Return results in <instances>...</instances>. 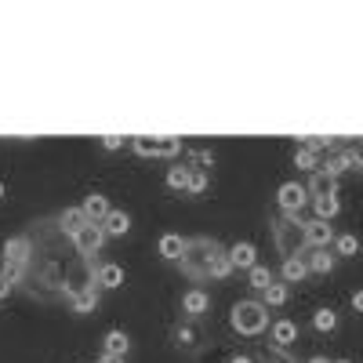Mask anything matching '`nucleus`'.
<instances>
[{
	"mask_svg": "<svg viewBox=\"0 0 363 363\" xmlns=\"http://www.w3.org/2000/svg\"><path fill=\"white\" fill-rule=\"evenodd\" d=\"M320 171H323V175H331L334 182H338V175L349 171V164H345V157H331V160H323V164H320Z\"/></svg>",
	"mask_w": 363,
	"mask_h": 363,
	"instance_id": "7c9ffc66",
	"label": "nucleus"
},
{
	"mask_svg": "<svg viewBox=\"0 0 363 363\" xmlns=\"http://www.w3.org/2000/svg\"><path fill=\"white\" fill-rule=\"evenodd\" d=\"M127 349H131V342H127L124 331H109L106 334V356H127Z\"/></svg>",
	"mask_w": 363,
	"mask_h": 363,
	"instance_id": "6ab92c4d",
	"label": "nucleus"
},
{
	"mask_svg": "<svg viewBox=\"0 0 363 363\" xmlns=\"http://www.w3.org/2000/svg\"><path fill=\"white\" fill-rule=\"evenodd\" d=\"M298 342V327L291 320H276L272 323V345L276 349H287V345H294Z\"/></svg>",
	"mask_w": 363,
	"mask_h": 363,
	"instance_id": "ddd939ff",
	"label": "nucleus"
},
{
	"mask_svg": "<svg viewBox=\"0 0 363 363\" xmlns=\"http://www.w3.org/2000/svg\"><path fill=\"white\" fill-rule=\"evenodd\" d=\"M102 229H106V236H124V232L131 229V214L127 211H109L106 222H102Z\"/></svg>",
	"mask_w": 363,
	"mask_h": 363,
	"instance_id": "2eb2a0df",
	"label": "nucleus"
},
{
	"mask_svg": "<svg viewBox=\"0 0 363 363\" xmlns=\"http://www.w3.org/2000/svg\"><path fill=\"white\" fill-rule=\"evenodd\" d=\"M331 240H334V226H331V222H320V218H313V222H305V248H316V251H323Z\"/></svg>",
	"mask_w": 363,
	"mask_h": 363,
	"instance_id": "6e6552de",
	"label": "nucleus"
},
{
	"mask_svg": "<svg viewBox=\"0 0 363 363\" xmlns=\"http://www.w3.org/2000/svg\"><path fill=\"white\" fill-rule=\"evenodd\" d=\"M135 153H138V157H175V153H182V138L138 135V138H135Z\"/></svg>",
	"mask_w": 363,
	"mask_h": 363,
	"instance_id": "39448f33",
	"label": "nucleus"
},
{
	"mask_svg": "<svg viewBox=\"0 0 363 363\" xmlns=\"http://www.w3.org/2000/svg\"><path fill=\"white\" fill-rule=\"evenodd\" d=\"M58 226H62V232L66 236H76L84 226H87V214H84V207H66V211L58 214Z\"/></svg>",
	"mask_w": 363,
	"mask_h": 363,
	"instance_id": "9d476101",
	"label": "nucleus"
},
{
	"mask_svg": "<svg viewBox=\"0 0 363 363\" xmlns=\"http://www.w3.org/2000/svg\"><path fill=\"white\" fill-rule=\"evenodd\" d=\"M353 153H356V167H360V171H363V146H356Z\"/></svg>",
	"mask_w": 363,
	"mask_h": 363,
	"instance_id": "e433bc0d",
	"label": "nucleus"
},
{
	"mask_svg": "<svg viewBox=\"0 0 363 363\" xmlns=\"http://www.w3.org/2000/svg\"><path fill=\"white\" fill-rule=\"evenodd\" d=\"M334 243H338V254H345V258H356L360 254V240L353 236V232H342Z\"/></svg>",
	"mask_w": 363,
	"mask_h": 363,
	"instance_id": "c85d7f7f",
	"label": "nucleus"
},
{
	"mask_svg": "<svg viewBox=\"0 0 363 363\" xmlns=\"http://www.w3.org/2000/svg\"><path fill=\"white\" fill-rule=\"evenodd\" d=\"M207 189V175L204 171H192L189 175V192H204Z\"/></svg>",
	"mask_w": 363,
	"mask_h": 363,
	"instance_id": "2f4dec72",
	"label": "nucleus"
},
{
	"mask_svg": "<svg viewBox=\"0 0 363 363\" xmlns=\"http://www.w3.org/2000/svg\"><path fill=\"white\" fill-rule=\"evenodd\" d=\"M258 360H262V363H298V360L287 356V349H276V345H272V349L265 345L262 353H258Z\"/></svg>",
	"mask_w": 363,
	"mask_h": 363,
	"instance_id": "cd10ccee",
	"label": "nucleus"
},
{
	"mask_svg": "<svg viewBox=\"0 0 363 363\" xmlns=\"http://www.w3.org/2000/svg\"><path fill=\"white\" fill-rule=\"evenodd\" d=\"M283 302H287V283H269V287H265V309L269 305H283Z\"/></svg>",
	"mask_w": 363,
	"mask_h": 363,
	"instance_id": "a878e982",
	"label": "nucleus"
},
{
	"mask_svg": "<svg viewBox=\"0 0 363 363\" xmlns=\"http://www.w3.org/2000/svg\"><path fill=\"white\" fill-rule=\"evenodd\" d=\"M229 363H254V360H251V356H232Z\"/></svg>",
	"mask_w": 363,
	"mask_h": 363,
	"instance_id": "58836bf2",
	"label": "nucleus"
},
{
	"mask_svg": "<svg viewBox=\"0 0 363 363\" xmlns=\"http://www.w3.org/2000/svg\"><path fill=\"white\" fill-rule=\"evenodd\" d=\"M276 204H280V211L287 218H298V214H302V207L309 204V189L298 186V182H283L280 192H276Z\"/></svg>",
	"mask_w": 363,
	"mask_h": 363,
	"instance_id": "423d86ee",
	"label": "nucleus"
},
{
	"mask_svg": "<svg viewBox=\"0 0 363 363\" xmlns=\"http://www.w3.org/2000/svg\"><path fill=\"white\" fill-rule=\"evenodd\" d=\"M229 272H232L229 251H222V248H218V251H214V262H211V276H214V280H226Z\"/></svg>",
	"mask_w": 363,
	"mask_h": 363,
	"instance_id": "b1692460",
	"label": "nucleus"
},
{
	"mask_svg": "<svg viewBox=\"0 0 363 363\" xmlns=\"http://www.w3.org/2000/svg\"><path fill=\"white\" fill-rule=\"evenodd\" d=\"M248 280H251V287H258V291H265L269 283H272V272L265 269V265H254V269H248Z\"/></svg>",
	"mask_w": 363,
	"mask_h": 363,
	"instance_id": "bb28decb",
	"label": "nucleus"
},
{
	"mask_svg": "<svg viewBox=\"0 0 363 363\" xmlns=\"http://www.w3.org/2000/svg\"><path fill=\"white\" fill-rule=\"evenodd\" d=\"M207 294L204 291H189L186 298H182V313H189V316H200V313H207Z\"/></svg>",
	"mask_w": 363,
	"mask_h": 363,
	"instance_id": "f3484780",
	"label": "nucleus"
},
{
	"mask_svg": "<svg viewBox=\"0 0 363 363\" xmlns=\"http://www.w3.org/2000/svg\"><path fill=\"white\" fill-rule=\"evenodd\" d=\"M106 243V229H102L98 222H87L80 232L73 236V248L80 258H91V254H98V248Z\"/></svg>",
	"mask_w": 363,
	"mask_h": 363,
	"instance_id": "0eeeda50",
	"label": "nucleus"
},
{
	"mask_svg": "<svg viewBox=\"0 0 363 363\" xmlns=\"http://www.w3.org/2000/svg\"><path fill=\"white\" fill-rule=\"evenodd\" d=\"M313 197H334V178L331 175H323V171H313V182L305 186Z\"/></svg>",
	"mask_w": 363,
	"mask_h": 363,
	"instance_id": "a211bd4d",
	"label": "nucleus"
},
{
	"mask_svg": "<svg viewBox=\"0 0 363 363\" xmlns=\"http://www.w3.org/2000/svg\"><path fill=\"white\" fill-rule=\"evenodd\" d=\"M30 258H33L30 236H11V240L4 243V269H0V272H4L11 283H19L22 272L30 269Z\"/></svg>",
	"mask_w": 363,
	"mask_h": 363,
	"instance_id": "20e7f679",
	"label": "nucleus"
},
{
	"mask_svg": "<svg viewBox=\"0 0 363 363\" xmlns=\"http://www.w3.org/2000/svg\"><path fill=\"white\" fill-rule=\"evenodd\" d=\"M313 272H331L334 269V254H327V248L316 251V254H309V262H305Z\"/></svg>",
	"mask_w": 363,
	"mask_h": 363,
	"instance_id": "393cba45",
	"label": "nucleus"
},
{
	"mask_svg": "<svg viewBox=\"0 0 363 363\" xmlns=\"http://www.w3.org/2000/svg\"><path fill=\"white\" fill-rule=\"evenodd\" d=\"M0 197H4V186H0Z\"/></svg>",
	"mask_w": 363,
	"mask_h": 363,
	"instance_id": "79ce46f5",
	"label": "nucleus"
},
{
	"mask_svg": "<svg viewBox=\"0 0 363 363\" xmlns=\"http://www.w3.org/2000/svg\"><path fill=\"white\" fill-rule=\"evenodd\" d=\"M353 309H356V313H363V291L353 294Z\"/></svg>",
	"mask_w": 363,
	"mask_h": 363,
	"instance_id": "c9c22d12",
	"label": "nucleus"
},
{
	"mask_svg": "<svg viewBox=\"0 0 363 363\" xmlns=\"http://www.w3.org/2000/svg\"><path fill=\"white\" fill-rule=\"evenodd\" d=\"M229 262H232V269H254L258 265L254 243H232V248H229Z\"/></svg>",
	"mask_w": 363,
	"mask_h": 363,
	"instance_id": "1a4fd4ad",
	"label": "nucleus"
},
{
	"mask_svg": "<svg viewBox=\"0 0 363 363\" xmlns=\"http://www.w3.org/2000/svg\"><path fill=\"white\" fill-rule=\"evenodd\" d=\"M178 342H182V345H192V331L182 327V331H178Z\"/></svg>",
	"mask_w": 363,
	"mask_h": 363,
	"instance_id": "f704fd0d",
	"label": "nucleus"
},
{
	"mask_svg": "<svg viewBox=\"0 0 363 363\" xmlns=\"http://www.w3.org/2000/svg\"><path fill=\"white\" fill-rule=\"evenodd\" d=\"M294 164L302 167V171H320V157L309 146H298V153H294Z\"/></svg>",
	"mask_w": 363,
	"mask_h": 363,
	"instance_id": "5701e85b",
	"label": "nucleus"
},
{
	"mask_svg": "<svg viewBox=\"0 0 363 363\" xmlns=\"http://www.w3.org/2000/svg\"><path fill=\"white\" fill-rule=\"evenodd\" d=\"M113 211V207H109V200L106 197H102V192H91V197L84 200V214H87V222H106V214Z\"/></svg>",
	"mask_w": 363,
	"mask_h": 363,
	"instance_id": "9b49d317",
	"label": "nucleus"
},
{
	"mask_svg": "<svg viewBox=\"0 0 363 363\" xmlns=\"http://www.w3.org/2000/svg\"><path fill=\"white\" fill-rule=\"evenodd\" d=\"M11 287H15V283H11V280L4 276V272H0V298H8V291H11Z\"/></svg>",
	"mask_w": 363,
	"mask_h": 363,
	"instance_id": "72a5a7b5",
	"label": "nucleus"
},
{
	"mask_svg": "<svg viewBox=\"0 0 363 363\" xmlns=\"http://www.w3.org/2000/svg\"><path fill=\"white\" fill-rule=\"evenodd\" d=\"M189 167H171V171H167V186L171 189H189Z\"/></svg>",
	"mask_w": 363,
	"mask_h": 363,
	"instance_id": "c756f323",
	"label": "nucleus"
},
{
	"mask_svg": "<svg viewBox=\"0 0 363 363\" xmlns=\"http://www.w3.org/2000/svg\"><path fill=\"white\" fill-rule=\"evenodd\" d=\"M309 363H331L327 356H313V360H309Z\"/></svg>",
	"mask_w": 363,
	"mask_h": 363,
	"instance_id": "ea45409f",
	"label": "nucleus"
},
{
	"mask_svg": "<svg viewBox=\"0 0 363 363\" xmlns=\"http://www.w3.org/2000/svg\"><path fill=\"white\" fill-rule=\"evenodd\" d=\"M334 363H353V360H334Z\"/></svg>",
	"mask_w": 363,
	"mask_h": 363,
	"instance_id": "a19ab883",
	"label": "nucleus"
},
{
	"mask_svg": "<svg viewBox=\"0 0 363 363\" xmlns=\"http://www.w3.org/2000/svg\"><path fill=\"white\" fill-rule=\"evenodd\" d=\"M95 305H98V291H95V283H91V287H84L80 294H73V313H91Z\"/></svg>",
	"mask_w": 363,
	"mask_h": 363,
	"instance_id": "aec40b11",
	"label": "nucleus"
},
{
	"mask_svg": "<svg viewBox=\"0 0 363 363\" xmlns=\"http://www.w3.org/2000/svg\"><path fill=\"white\" fill-rule=\"evenodd\" d=\"M98 363H124V356H102Z\"/></svg>",
	"mask_w": 363,
	"mask_h": 363,
	"instance_id": "4c0bfd02",
	"label": "nucleus"
},
{
	"mask_svg": "<svg viewBox=\"0 0 363 363\" xmlns=\"http://www.w3.org/2000/svg\"><path fill=\"white\" fill-rule=\"evenodd\" d=\"M316 218L320 222H331L334 214H338V197H316Z\"/></svg>",
	"mask_w": 363,
	"mask_h": 363,
	"instance_id": "4be33fe9",
	"label": "nucleus"
},
{
	"mask_svg": "<svg viewBox=\"0 0 363 363\" xmlns=\"http://www.w3.org/2000/svg\"><path fill=\"white\" fill-rule=\"evenodd\" d=\"M160 254L167 262H182V254H186V240L178 236V232H164L160 236Z\"/></svg>",
	"mask_w": 363,
	"mask_h": 363,
	"instance_id": "f8f14e48",
	"label": "nucleus"
},
{
	"mask_svg": "<svg viewBox=\"0 0 363 363\" xmlns=\"http://www.w3.org/2000/svg\"><path fill=\"white\" fill-rule=\"evenodd\" d=\"M229 323L236 334H243V338H258V334L269 327V313H265L262 302H236L229 313Z\"/></svg>",
	"mask_w": 363,
	"mask_h": 363,
	"instance_id": "f03ea898",
	"label": "nucleus"
},
{
	"mask_svg": "<svg viewBox=\"0 0 363 363\" xmlns=\"http://www.w3.org/2000/svg\"><path fill=\"white\" fill-rule=\"evenodd\" d=\"M272 243H276V251L283 258H298L305 251V222L283 214L280 222H272Z\"/></svg>",
	"mask_w": 363,
	"mask_h": 363,
	"instance_id": "7ed1b4c3",
	"label": "nucleus"
},
{
	"mask_svg": "<svg viewBox=\"0 0 363 363\" xmlns=\"http://www.w3.org/2000/svg\"><path fill=\"white\" fill-rule=\"evenodd\" d=\"M120 135H106V138H102V146H106V149H120Z\"/></svg>",
	"mask_w": 363,
	"mask_h": 363,
	"instance_id": "473e14b6",
	"label": "nucleus"
},
{
	"mask_svg": "<svg viewBox=\"0 0 363 363\" xmlns=\"http://www.w3.org/2000/svg\"><path fill=\"white\" fill-rule=\"evenodd\" d=\"M313 327L320 334H331L334 327H338V313H334V309H316V313H313Z\"/></svg>",
	"mask_w": 363,
	"mask_h": 363,
	"instance_id": "412c9836",
	"label": "nucleus"
},
{
	"mask_svg": "<svg viewBox=\"0 0 363 363\" xmlns=\"http://www.w3.org/2000/svg\"><path fill=\"white\" fill-rule=\"evenodd\" d=\"M95 283H98V287H109V291H113V287H120V283H124V269H120V265H113V262H109V265H102V269L95 272Z\"/></svg>",
	"mask_w": 363,
	"mask_h": 363,
	"instance_id": "dca6fc26",
	"label": "nucleus"
},
{
	"mask_svg": "<svg viewBox=\"0 0 363 363\" xmlns=\"http://www.w3.org/2000/svg\"><path fill=\"white\" fill-rule=\"evenodd\" d=\"M283 283H302L309 276V265H305V258L298 254V258H283Z\"/></svg>",
	"mask_w": 363,
	"mask_h": 363,
	"instance_id": "4468645a",
	"label": "nucleus"
},
{
	"mask_svg": "<svg viewBox=\"0 0 363 363\" xmlns=\"http://www.w3.org/2000/svg\"><path fill=\"white\" fill-rule=\"evenodd\" d=\"M214 251H218V243H214V240H207V236L186 240V254H182V272H186L189 280H207V276H211Z\"/></svg>",
	"mask_w": 363,
	"mask_h": 363,
	"instance_id": "f257e3e1",
	"label": "nucleus"
}]
</instances>
